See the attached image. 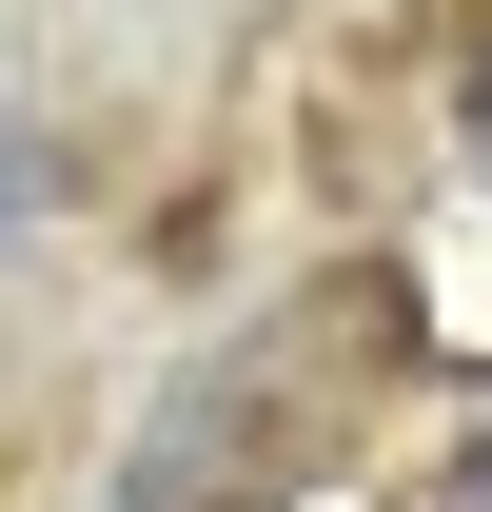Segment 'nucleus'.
Wrapping results in <instances>:
<instances>
[{"mask_svg": "<svg viewBox=\"0 0 492 512\" xmlns=\"http://www.w3.org/2000/svg\"><path fill=\"white\" fill-rule=\"evenodd\" d=\"M473 158H492V60H473Z\"/></svg>", "mask_w": 492, "mask_h": 512, "instance_id": "f257e3e1", "label": "nucleus"}]
</instances>
